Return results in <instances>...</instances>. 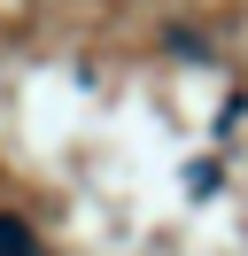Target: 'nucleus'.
I'll list each match as a JSON object with an SVG mask.
<instances>
[{"instance_id":"obj_1","label":"nucleus","mask_w":248,"mask_h":256,"mask_svg":"<svg viewBox=\"0 0 248 256\" xmlns=\"http://www.w3.org/2000/svg\"><path fill=\"white\" fill-rule=\"evenodd\" d=\"M0 256H39L31 225H24V218H8V210H0Z\"/></svg>"}]
</instances>
